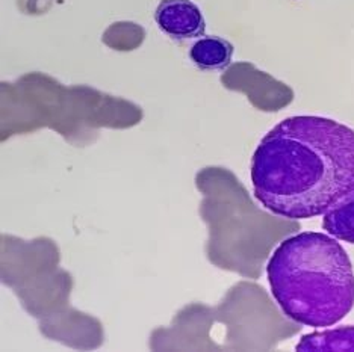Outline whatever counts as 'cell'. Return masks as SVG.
Masks as SVG:
<instances>
[{
    "label": "cell",
    "instance_id": "cell-3",
    "mask_svg": "<svg viewBox=\"0 0 354 352\" xmlns=\"http://www.w3.org/2000/svg\"><path fill=\"white\" fill-rule=\"evenodd\" d=\"M158 28L174 39H192L205 34L206 23L191 0H162L155 11Z\"/></svg>",
    "mask_w": 354,
    "mask_h": 352
},
{
    "label": "cell",
    "instance_id": "cell-6",
    "mask_svg": "<svg viewBox=\"0 0 354 352\" xmlns=\"http://www.w3.org/2000/svg\"><path fill=\"white\" fill-rule=\"evenodd\" d=\"M323 228L330 236L354 245V192L324 213Z\"/></svg>",
    "mask_w": 354,
    "mask_h": 352
},
{
    "label": "cell",
    "instance_id": "cell-5",
    "mask_svg": "<svg viewBox=\"0 0 354 352\" xmlns=\"http://www.w3.org/2000/svg\"><path fill=\"white\" fill-rule=\"evenodd\" d=\"M297 351H354V326L310 333L301 338Z\"/></svg>",
    "mask_w": 354,
    "mask_h": 352
},
{
    "label": "cell",
    "instance_id": "cell-2",
    "mask_svg": "<svg viewBox=\"0 0 354 352\" xmlns=\"http://www.w3.org/2000/svg\"><path fill=\"white\" fill-rule=\"evenodd\" d=\"M271 293L291 321L326 328L354 307V271L336 237L304 231L285 239L267 265Z\"/></svg>",
    "mask_w": 354,
    "mask_h": 352
},
{
    "label": "cell",
    "instance_id": "cell-1",
    "mask_svg": "<svg viewBox=\"0 0 354 352\" xmlns=\"http://www.w3.org/2000/svg\"><path fill=\"white\" fill-rule=\"evenodd\" d=\"M252 182L257 202L277 217H321L354 192V130L324 117H289L257 146Z\"/></svg>",
    "mask_w": 354,
    "mask_h": 352
},
{
    "label": "cell",
    "instance_id": "cell-4",
    "mask_svg": "<svg viewBox=\"0 0 354 352\" xmlns=\"http://www.w3.org/2000/svg\"><path fill=\"white\" fill-rule=\"evenodd\" d=\"M233 46L220 37H205L192 44L189 58L202 70H223L232 62Z\"/></svg>",
    "mask_w": 354,
    "mask_h": 352
}]
</instances>
